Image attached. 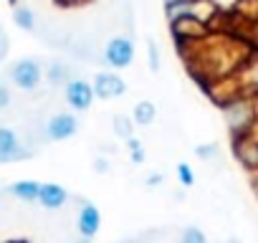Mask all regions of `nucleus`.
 Returning a JSON list of instances; mask_svg holds the SVG:
<instances>
[{
  "label": "nucleus",
  "instance_id": "1",
  "mask_svg": "<svg viewBox=\"0 0 258 243\" xmlns=\"http://www.w3.org/2000/svg\"><path fill=\"white\" fill-rule=\"evenodd\" d=\"M220 109H223V116H225L230 137L253 132L258 127V104L248 94H235L233 99L220 104Z\"/></svg>",
  "mask_w": 258,
  "mask_h": 243
},
{
  "label": "nucleus",
  "instance_id": "2",
  "mask_svg": "<svg viewBox=\"0 0 258 243\" xmlns=\"http://www.w3.org/2000/svg\"><path fill=\"white\" fill-rule=\"evenodd\" d=\"M135 53H137V48H135V41L132 38H129V36H114V38L106 41L101 58H104V64L111 71H119V69L132 66Z\"/></svg>",
  "mask_w": 258,
  "mask_h": 243
},
{
  "label": "nucleus",
  "instance_id": "3",
  "mask_svg": "<svg viewBox=\"0 0 258 243\" xmlns=\"http://www.w3.org/2000/svg\"><path fill=\"white\" fill-rule=\"evenodd\" d=\"M165 13L170 21L175 18H200L205 23H213V18L218 16V6L213 0H180V3L165 6Z\"/></svg>",
  "mask_w": 258,
  "mask_h": 243
},
{
  "label": "nucleus",
  "instance_id": "4",
  "mask_svg": "<svg viewBox=\"0 0 258 243\" xmlns=\"http://www.w3.org/2000/svg\"><path fill=\"white\" fill-rule=\"evenodd\" d=\"M41 79H43V69L36 58H21L11 66V81L21 91H36L41 86Z\"/></svg>",
  "mask_w": 258,
  "mask_h": 243
},
{
  "label": "nucleus",
  "instance_id": "5",
  "mask_svg": "<svg viewBox=\"0 0 258 243\" xmlns=\"http://www.w3.org/2000/svg\"><path fill=\"white\" fill-rule=\"evenodd\" d=\"M233 155L243 170L258 175V132H245L233 137Z\"/></svg>",
  "mask_w": 258,
  "mask_h": 243
},
{
  "label": "nucleus",
  "instance_id": "6",
  "mask_svg": "<svg viewBox=\"0 0 258 243\" xmlns=\"http://www.w3.org/2000/svg\"><path fill=\"white\" fill-rule=\"evenodd\" d=\"M170 31L180 43H200L210 36V23L200 18H175L170 21Z\"/></svg>",
  "mask_w": 258,
  "mask_h": 243
},
{
  "label": "nucleus",
  "instance_id": "7",
  "mask_svg": "<svg viewBox=\"0 0 258 243\" xmlns=\"http://www.w3.org/2000/svg\"><path fill=\"white\" fill-rule=\"evenodd\" d=\"M76 132H79V119H76V114H71V111H56V114L46 122V125H43V135H46V140H51V142L71 140Z\"/></svg>",
  "mask_w": 258,
  "mask_h": 243
},
{
  "label": "nucleus",
  "instance_id": "8",
  "mask_svg": "<svg viewBox=\"0 0 258 243\" xmlns=\"http://www.w3.org/2000/svg\"><path fill=\"white\" fill-rule=\"evenodd\" d=\"M63 99H66V104L71 106V111H89L91 109V104H94V89H91V81H86V79H71L66 86H63Z\"/></svg>",
  "mask_w": 258,
  "mask_h": 243
},
{
  "label": "nucleus",
  "instance_id": "9",
  "mask_svg": "<svg viewBox=\"0 0 258 243\" xmlns=\"http://www.w3.org/2000/svg\"><path fill=\"white\" fill-rule=\"evenodd\" d=\"M91 89H94V96L96 99H116V96H124L126 94V81L116 74V71H99L91 81Z\"/></svg>",
  "mask_w": 258,
  "mask_h": 243
},
{
  "label": "nucleus",
  "instance_id": "10",
  "mask_svg": "<svg viewBox=\"0 0 258 243\" xmlns=\"http://www.w3.org/2000/svg\"><path fill=\"white\" fill-rule=\"evenodd\" d=\"M233 79H235L240 94H248V96H253V99L258 96V51H255V48L245 56V61H243L240 69L233 74Z\"/></svg>",
  "mask_w": 258,
  "mask_h": 243
},
{
  "label": "nucleus",
  "instance_id": "11",
  "mask_svg": "<svg viewBox=\"0 0 258 243\" xmlns=\"http://www.w3.org/2000/svg\"><path fill=\"white\" fill-rule=\"evenodd\" d=\"M76 230L84 238H94L101 230V213H99V208L94 203L81 200V208L76 213Z\"/></svg>",
  "mask_w": 258,
  "mask_h": 243
},
{
  "label": "nucleus",
  "instance_id": "12",
  "mask_svg": "<svg viewBox=\"0 0 258 243\" xmlns=\"http://www.w3.org/2000/svg\"><path fill=\"white\" fill-rule=\"evenodd\" d=\"M38 203L46 208V210H58L69 203V190L56 185V183H43L41 190H38Z\"/></svg>",
  "mask_w": 258,
  "mask_h": 243
},
{
  "label": "nucleus",
  "instance_id": "13",
  "mask_svg": "<svg viewBox=\"0 0 258 243\" xmlns=\"http://www.w3.org/2000/svg\"><path fill=\"white\" fill-rule=\"evenodd\" d=\"M38 190H41V183H36V180H18V183L8 185L3 193L13 195L21 203H36L38 200Z\"/></svg>",
  "mask_w": 258,
  "mask_h": 243
},
{
  "label": "nucleus",
  "instance_id": "14",
  "mask_svg": "<svg viewBox=\"0 0 258 243\" xmlns=\"http://www.w3.org/2000/svg\"><path fill=\"white\" fill-rule=\"evenodd\" d=\"M74 76H71V66L66 64V61H51L48 64V69H46V81L51 84V86H66L69 81H71Z\"/></svg>",
  "mask_w": 258,
  "mask_h": 243
},
{
  "label": "nucleus",
  "instance_id": "15",
  "mask_svg": "<svg viewBox=\"0 0 258 243\" xmlns=\"http://www.w3.org/2000/svg\"><path fill=\"white\" fill-rule=\"evenodd\" d=\"M13 21H16V26H18L21 31H26V33H36V31H38L36 13H33V8H28V6H16V8H13Z\"/></svg>",
  "mask_w": 258,
  "mask_h": 243
},
{
  "label": "nucleus",
  "instance_id": "16",
  "mask_svg": "<svg viewBox=\"0 0 258 243\" xmlns=\"http://www.w3.org/2000/svg\"><path fill=\"white\" fill-rule=\"evenodd\" d=\"M157 119V106L152 101H137L132 109V122L140 127H150L152 122Z\"/></svg>",
  "mask_w": 258,
  "mask_h": 243
},
{
  "label": "nucleus",
  "instance_id": "17",
  "mask_svg": "<svg viewBox=\"0 0 258 243\" xmlns=\"http://www.w3.org/2000/svg\"><path fill=\"white\" fill-rule=\"evenodd\" d=\"M33 157V150L23 145L13 147V150H0V165H11V162H23V160H31Z\"/></svg>",
  "mask_w": 258,
  "mask_h": 243
},
{
  "label": "nucleus",
  "instance_id": "18",
  "mask_svg": "<svg viewBox=\"0 0 258 243\" xmlns=\"http://www.w3.org/2000/svg\"><path fill=\"white\" fill-rule=\"evenodd\" d=\"M111 130H114V135L119 137V140H129V137H135V122L129 119V116H124V114H114V122H111Z\"/></svg>",
  "mask_w": 258,
  "mask_h": 243
},
{
  "label": "nucleus",
  "instance_id": "19",
  "mask_svg": "<svg viewBox=\"0 0 258 243\" xmlns=\"http://www.w3.org/2000/svg\"><path fill=\"white\" fill-rule=\"evenodd\" d=\"M18 145H23L21 137H18V132H16L13 127L0 125V150H13V147H18Z\"/></svg>",
  "mask_w": 258,
  "mask_h": 243
},
{
  "label": "nucleus",
  "instance_id": "20",
  "mask_svg": "<svg viewBox=\"0 0 258 243\" xmlns=\"http://www.w3.org/2000/svg\"><path fill=\"white\" fill-rule=\"evenodd\" d=\"M126 150H129V160H132V165H142L147 160V152H145V147H142V142L137 137L126 140Z\"/></svg>",
  "mask_w": 258,
  "mask_h": 243
},
{
  "label": "nucleus",
  "instance_id": "21",
  "mask_svg": "<svg viewBox=\"0 0 258 243\" xmlns=\"http://www.w3.org/2000/svg\"><path fill=\"white\" fill-rule=\"evenodd\" d=\"M177 243H208V235H205L198 225H187V228L180 233Z\"/></svg>",
  "mask_w": 258,
  "mask_h": 243
},
{
  "label": "nucleus",
  "instance_id": "22",
  "mask_svg": "<svg viewBox=\"0 0 258 243\" xmlns=\"http://www.w3.org/2000/svg\"><path fill=\"white\" fill-rule=\"evenodd\" d=\"M218 155H220V147L215 142H208V145H198L195 147V157H200L203 162H213Z\"/></svg>",
  "mask_w": 258,
  "mask_h": 243
},
{
  "label": "nucleus",
  "instance_id": "23",
  "mask_svg": "<svg viewBox=\"0 0 258 243\" xmlns=\"http://www.w3.org/2000/svg\"><path fill=\"white\" fill-rule=\"evenodd\" d=\"M147 58H150V71H160L162 69V53L157 48V41H147Z\"/></svg>",
  "mask_w": 258,
  "mask_h": 243
},
{
  "label": "nucleus",
  "instance_id": "24",
  "mask_svg": "<svg viewBox=\"0 0 258 243\" xmlns=\"http://www.w3.org/2000/svg\"><path fill=\"white\" fill-rule=\"evenodd\" d=\"M175 172H177V180H180L182 188H192V185H195V172H192V167H190L187 162H180V165L175 167Z\"/></svg>",
  "mask_w": 258,
  "mask_h": 243
},
{
  "label": "nucleus",
  "instance_id": "25",
  "mask_svg": "<svg viewBox=\"0 0 258 243\" xmlns=\"http://www.w3.org/2000/svg\"><path fill=\"white\" fill-rule=\"evenodd\" d=\"M162 183H165V172H150V175L145 177V188H147V190H157Z\"/></svg>",
  "mask_w": 258,
  "mask_h": 243
},
{
  "label": "nucleus",
  "instance_id": "26",
  "mask_svg": "<svg viewBox=\"0 0 258 243\" xmlns=\"http://www.w3.org/2000/svg\"><path fill=\"white\" fill-rule=\"evenodd\" d=\"M11 101H13V96H11V89L0 81V109H8L11 106Z\"/></svg>",
  "mask_w": 258,
  "mask_h": 243
},
{
  "label": "nucleus",
  "instance_id": "27",
  "mask_svg": "<svg viewBox=\"0 0 258 243\" xmlns=\"http://www.w3.org/2000/svg\"><path fill=\"white\" fill-rule=\"evenodd\" d=\"M91 167H94V172H99V175H106V172L111 170V165H109V160H106V157H96Z\"/></svg>",
  "mask_w": 258,
  "mask_h": 243
},
{
  "label": "nucleus",
  "instance_id": "28",
  "mask_svg": "<svg viewBox=\"0 0 258 243\" xmlns=\"http://www.w3.org/2000/svg\"><path fill=\"white\" fill-rule=\"evenodd\" d=\"M250 43H253V48L258 51V21H255V28H253V36H250Z\"/></svg>",
  "mask_w": 258,
  "mask_h": 243
},
{
  "label": "nucleus",
  "instance_id": "29",
  "mask_svg": "<svg viewBox=\"0 0 258 243\" xmlns=\"http://www.w3.org/2000/svg\"><path fill=\"white\" fill-rule=\"evenodd\" d=\"M58 6H79V3H84V0H56Z\"/></svg>",
  "mask_w": 258,
  "mask_h": 243
},
{
  "label": "nucleus",
  "instance_id": "30",
  "mask_svg": "<svg viewBox=\"0 0 258 243\" xmlns=\"http://www.w3.org/2000/svg\"><path fill=\"white\" fill-rule=\"evenodd\" d=\"M71 243H91V238H84V235H79V238H74Z\"/></svg>",
  "mask_w": 258,
  "mask_h": 243
},
{
  "label": "nucleus",
  "instance_id": "31",
  "mask_svg": "<svg viewBox=\"0 0 258 243\" xmlns=\"http://www.w3.org/2000/svg\"><path fill=\"white\" fill-rule=\"evenodd\" d=\"M6 243H31V240H26V238H11V240H6Z\"/></svg>",
  "mask_w": 258,
  "mask_h": 243
},
{
  "label": "nucleus",
  "instance_id": "32",
  "mask_svg": "<svg viewBox=\"0 0 258 243\" xmlns=\"http://www.w3.org/2000/svg\"><path fill=\"white\" fill-rule=\"evenodd\" d=\"M225 243H243V240H240V238H228Z\"/></svg>",
  "mask_w": 258,
  "mask_h": 243
},
{
  "label": "nucleus",
  "instance_id": "33",
  "mask_svg": "<svg viewBox=\"0 0 258 243\" xmlns=\"http://www.w3.org/2000/svg\"><path fill=\"white\" fill-rule=\"evenodd\" d=\"M172 3H180V0H165V6H172Z\"/></svg>",
  "mask_w": 258,
  "mask_h": 243
},
{
  "label": "nucleus",
  "instance_id": "34",
  "mask_svg": "<svg viewBox=\"0 0 258 243\" xmlns=\"http://www.w3.org/2000/svg\"><path fill=\"white\" fill-rule=\"evenodd\" d=\"M3 36H6V33H3V28H0V38H3Z\"/></svg>",
  "mask_w": 258,
  "mask_h": 243
},
{
  "label": "nucleus",
  "instance_id": "35",
  "mask_svg": "<svg viewBox=\"0 0 258 243\" xmlns=\"http://www.w3.org/2000/svg\"><path fill=\"white\" fill-rule=\"evenodd\" d=\"M255 3H258V0H255Z\"/></svg>",
  "mask_w": 258,
  "mask_h": 243
}]
</instances>
